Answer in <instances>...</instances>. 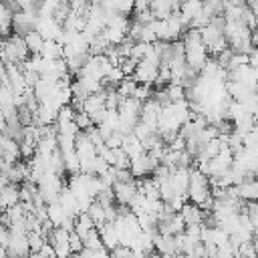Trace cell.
I'll list each match as a JSON object with an SVG mask.
<instances>
[{"label": "cell", "mask_w": 258, "mask_h": 258, "mask_svg": "<svg viewBox=\"0 0 258 258\" xmlns=\"http://www.w3.org/2000/svg\"><path fill=\"white\" fill-rule=\"evenodd\" d=\"M179 216H181V220H183L185 228H191V226H202V224L206 222V214H204V210H202L200 206L191 204V202H185V204L181 206Z\"/></svg>", "instance_id": "6da1fadb"}, {"label": "cell", "mask_w": 258, "mask_h": 258, "mask_svg": "<svg viewBox=\"0 0 258 258\" xmlns=\"http://www.w3.org/2000/svg\"><path fill=\"white\" fill-rule=\"evenodd\" d=\"M153 246L155 252H159L161 256H179V248H177V240L175 236H167V234H155L153 238Z\"/></svg>", "instance_id": "7a4b0ae2"}, {"label": "cell", "mask_w": 258, "mask_h": 258, "mask_svg": "<svg viewBox=\"0 0 258 258\" xmlns=\"http://www.w3.org/2000/svg\"><path fill=\"white\" fill-rule=\"evenodd\" d=\"M97 230H99V236H101V244H103V248H107V250L111 252L113 248H117V246H119V236H117V228H115V224H113V222H105V224H103V226H99Z\"/></svg>", "instance_id": "3957f363"}, {"label": "cell", "mask_w": 258, "mask_h": 258, "mask_svg": "<svg viewBox=\"0 0 258 258\" xmlns=\"http://www.w3.org/2000/svg\"><path fill=\"white\" fill-rule=\"evenodd\" d=\"M20 204V185L18 183H6V187L0 194V212H6L8 208Z\"/></svg>", "instance_id": "277c9868"}, {"label": "cell", "mask_w": 258, "mask_h": 258, "mask_svg": "<svg viewBox=\"0 0 258 258\" xmlns=\"http://www.w3.org/2000/svg\"><path fill=\"white\" fill-rule=\"evenodd\" d=\"M236 194L242 202H258V177H248L240 185H236Z\"/></svg>", "instance_id": "5b68a950"}, {"label": "cell", "mask_w": 258, "mask_h": 258, "mask_svg": "<svg viewBox=\"0 0 258 258\" xmlns=\"http://www.w3.org/2000/svg\"><path fill=\"white\" fill-rule=\"evenodd\" d=\"M97 226L93 224V220L87 216V212H81V214H77V218H75V226H73V232L83 240L91 230H95Z\"/></svg>", "instance_id": "8992f818"}, {"label": "cell", "mask_w": 258, "mask_h": 258, "mask_svg": "<svg viewBox=\"0 0 258 258\" xmlns=\"http://www.w3.org/2000/svg\"><path fill=\"white\" fill-rule=\"evenodd\" d=\"M87 216L93 220V224L99 228V226H103L105 222H107V218H105V206L103 204H99L97 200H93V204L87 208Z\"/></svg>", "instance_id": "52a82bcc"}, {"label": "cell", "mask_w": 258, "mask_h": 258, "mask_svg": "<svg viewBox=\"0 0 258 258\" xmlns=\"http://www.w3.org/2000/svg\"><path fill=\"white\" fill-rule=\"evenodd\" d=\"M83 248H87V250L103 248V244H101V236H99V230H97V228H95V230H91V232L83 238Z\"/></svg>", "instance_id": "ba28073f"}, {"label": "cell", "mask_w": 258, "mask_h": 258, "mask_svg": "<svg viewBox=\"0 0 258 258\" xmlns=\"http://www.w3.org/2000/svg\"><path fill=\"white\" fill-rule=\"evenodd\" d=\"M109 258H135V252L129 246H117L109 252Z\"/></svg>", "instance_id": "9c48e42d"}, {"label": "cell", "mask_w": 258, "mask_h": 258, "mask_svg": "<svg viewBox=\"0 0 258 258\" xmlns=\"http://www.w3.org/2000/svg\"><path fill=\"white\" fill-rule=\"evenodd\" d=\"M69 244H71V252H81V250H83V240H81L75 232H71V236H69Z\"/></svg>", "instance_id": "30bf717a"}, {"label": "cell", "mask_w": 258, "mask_h": 258, "mask_svg": "<svg viewBox=\"0 0 258 258\" xmlns=\"http://www.w3.org/2000/svg\"><path fill=\"white\" fill-rule=\"evenodd\" d=\"M248 67H250L254 73H258V48H252V50L248 52Z\"/></svg>", "instance_id": "8fae6325"}, {"label": "cell", "mask_w": 258, "mask_h": 258, "mask_svg": "<svg viewBox=\"0 0 258 258\" xmlns=\"http://www.w3.org/2000/svg\"><path fill=\"white\" fill-rule=\"evenodd\" d=\"M252 46L258 48V24L252 28Z\"/></svg>", "instance_id": "7c38bea8"}, {"label": "cell", "mask_w": 258, "mask_h": 258, "mask_svg": "<svg viewBox=\"0 0 258 258\" xmlns=\"http://www.w3.org/2000/svg\"><path fill=\"white\" fill-rule=\"evenodd\" d=\"M69 258H81V252H73V254H69Z\"/></svg>", "instance_id": "4fadbf2b"}]
</instances>
